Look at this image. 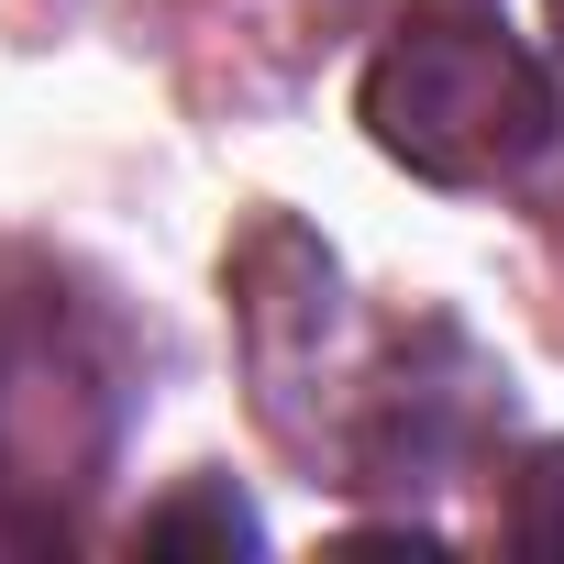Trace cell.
Returning a JSON list of instances; mask_svg holds the SVG:
<instances>
[{"label": "cell", "instance_id": "1", "mask_svg": "<svg viewBox=\"0 0 564 564\" xmlns=\"http://www.w3.org/2000/svg\"><path fill=\"white\" fill-rule=\"evenodd\" d=\"M366 133L432 188H487L553 144V78L531 67V45L498 12L432 0L366 67Z\"/></svg>", "mask_w": 564, "mask_h": 564}, {"label": "cell", "instance_id": "2", "mask_svg": "<svg viewBox=\"0 0 564 564\" xmlns=\"http://www.w3.org/2000/svg\"><path fill=\"white\" fill-rule=\"evenodd\" d=\"M133 542H144V553H188V542H210V553H254V542H265V520L232 498V476H199L188 498L144 509V520H133Z\"/></svg>", "mask_w": 564, "mask_h": 564}, {"label": "cell", "instance_id": "3", "mask_svg": "<svg viewBox=\"0 0 564 564\" xmlns=\"http://www.w3.org/2000/svg\"><path fill=\"white\" fill-rule=\"evenodd\" d=\"M509 542L520 553H564V443H542L520 465V498H509Z\"/></svg>", "mask_w": 564, "mask_h": 564}, {"label": "cell", "instance_id": "4", "mask_svg": "<svg viewBox=\"0 0 564 564\" xmlns=\"http://www.w3.org/2000/svg\"><path fill=\"white\" fill-rule=\"evenodd\" d=\"M553 34H564V0H553Z\"/></svg>", "mask_w": 564, "mask_h": 564}]
</instances>
